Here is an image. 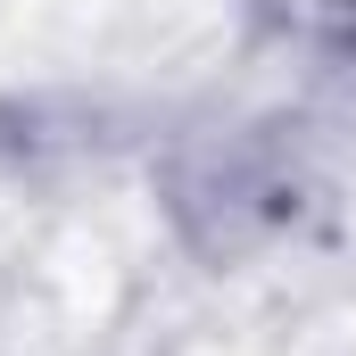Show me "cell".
<instances>
[{
    "label": "cell",
    "mask_w": 356,
    "mask_h": 356,
    "mask_svg": "<svg viewBox=\"0 0 356 356\" xmlns=\"http://www.w3.org/2000/svg\"><path fill=\"white\" fill-rule=\"evenodd\" d=\"M332 50L356 67V0H332Z\"/></svg>",
    "instance_id": "2"
},
{
    "label": "cell",
    "mask_w": 356,
    "mask_h": 356,
    "mask_svg": "<svg viewBox=\"0 0 356 356\" xmlns=\"http://www.w3.org/2000/svg\"><path fill=\"white\" fill-rule=\"evenodd\" d=\"M298 124H232L182 141L166 166V216L199 257H249L273 232L298 224L307 207V149L290 141Z\"/></svg>",
    "instance_id": "1"
}]
</instances>
